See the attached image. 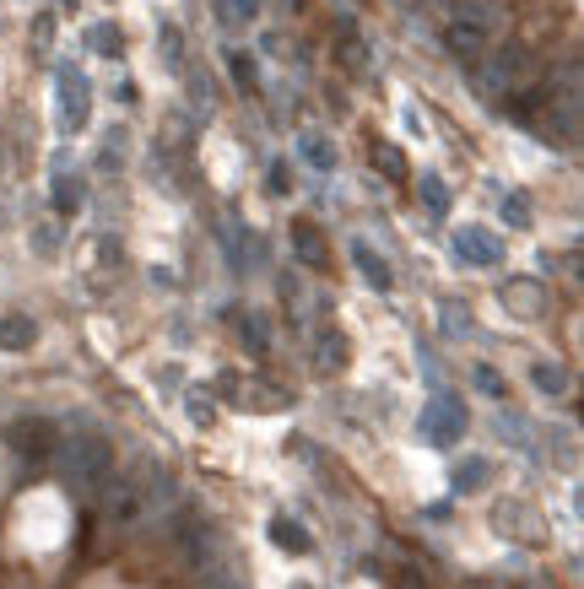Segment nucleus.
Masks as SVG:
<instances>
[{
	"label": "nucleus",
	"mask_w": 584,
	"mask_h": 589,
	"mask_svg": "<svg viewBox=\"0 0 584 589\" xmlns=\"http://www.w3.org/2000/svg\"><path fill=\"white\" fill-rule=\"evenodd\" d=\"M76 471H82L87 481H98V476H109V449L98 444V438H87L82 449H76Z\"/></svg>",
	"instance_id": "f257e3e1"
},
{
	"label": "nucleus",
	"mask_w": 584,
	"mask_h": 589,
	"mask_svg": "<svg viewBox=\"0 0 584 589\" xmlns=\"http://www.w3.org/2000/svg\"><path fill=\"white\" fill-rule=\"evenodd\" d=\"M276 541H282L287 552H309V535H303L298 525H287V519H276Z\"/></svg>",
	"instance_id": "f03ea898"
}]
</instances>
